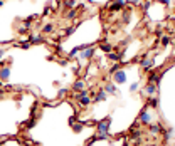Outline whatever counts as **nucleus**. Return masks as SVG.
Instances as JSON below:
<instances>
[{
    "label": "nucleus",
    "mask_w": 175,
    "mask_h": 146,
    "mask_svg": "<svg viewBox=\"0 0 175 146\" xmlns=\"http://www.w3.org/2000/svg\"><path fill=\"white\" fill-rule=\"evenodd\" d=\"M109 124H111V116H108V117H105V119H101V121L96 123V129H98V136H96V140H108L109 138V134H108Z\"/></svg>",
    "instance_id": "obj_1"
},
{
    "label": "nucleus",
    "mask_w": 175,
    "mask_h": 146,
    "mask_svg": "<svg viewBox=\"0 0 175 146\" xmlns=\"http://www.w3.org/2000/svg\"><path fill=\"white\" fill-rule=\"evenodd\" d=\"M116 71H120V64H115V66L111 67V74H113V72H116Z\"/></svg>",
    "instance_id": "obj_31"
},
{
    "label": "nucleus",
    "mask_w": 175,
    "mask_h": 146,
    "mask_svg": "<svg viewBox=\"0 0 175 146\" xmlns=\"http://www.w3.org/2000/svg\"><path fill=\"white\" fill-rule=\"evenodd\" d=\"M146 106H150V108H158V99L153 96V98L148 99V102H146Z\"/></svg>",
    "instance_id": "obj_21"
},
{
    "label": "nucleus",
    "mask_w": 175,
    "mask_h": 146,
    "mask_svg": "<svg viewBox=\"0 0 175 146\" xmlns=\"http://www.w3.org/2000/svg\"><path fill=\"white\" fill-rule=\"evenodd\" d=\"M2 96H3V92H2V91H0V98H2Z\"/></svg>",
    "instance_id": "obj_33"
},
{
    "label": "nucleus",
    "mask_w": 175,
    "mask_h": 146,
    "mask_svg": "<svg viewBox=\"0 0 175 146\" xmlns=\"http://www.w3.org/2000/svg\"><path fill=\"white\" fill-rule=\"evenodd\" d=\"M143 0H126V3H133V5H141Z\"/></svg>",
    "instance_id": "obj_27"
},
{
    "label": "nucleus",
    "mask_w": 175,
    "mask_h": 146,
    "mask_svg": "<svg viewBox=\"0 0 175 146\" xmlns=\"http://www.w3.org/2000/svg\"><path fill=\"white\" fill-rule=\"evenodd\" d=\"M79 15V12H78V9H71V10H67V13L64 17H66L67 20H73V19H76V17Z\"/></svg>",
    "instance_id": "obj_15"
},
{
    "label": "nucleus",
    "mask_w": 175,
    "mask_h": 146,
    "mask_svg": "<svg viewBox=\"0 0 175 146\" xmlns=\"http://www.w3.org/2000/svg\"><path fill=\"white\" fill-rule=\"evenodd\" d=\"M130 17H131L130 10H126V12L123 13V22H128V20H130Z\"/></svg>",
    "instance_id": "obj_26"
},
{
    "label": "nucleus",
    "mask_w": 175,
    "mask_h": 146,
    "mask_svg": "<svg viewBox=\"0 0 175 146\" xmlns=\"http://www.w3.org/2000/svg\"><path fill=\"white\" fill-rule=\"evenodd\" d=\"M76 5H78L76 0H62V7H64V9H67V10L76 9Z\"/></svg>",
    "instance_id": "obj_12"
},
{
    "label": "nucleus",
    "mask_w": 175,
    "mask_h": 146,
    "mask_svg": "<svg viewBox=\"0 0 175 146\" xmlns=\"http://www.w3.org/2000/svg\"><path fill=\"white\" fill-rule=\"evenodd\" d=\"M54 30V24H44L42 25V34H51Z\"/></svg>",
    "instance_id": "obj_20"
},
{
    "label": "nucleus",
    "mask_w": 175,
    "mask_h": 146,
    "mask_svg": "<svg viewBox=\"0 0 175 146\" xmlns=\"http://www.w3.org/2000/svg\"><path fill=\"white\" fill-rule=\"evenodd\" d=\"M84 87H86V83H84V81H83V79H79V81H76V83H74V84H73V91H74V92H76V91H78V92H79V91H83V89H84Z\"/></svg>",
    "instance_id": "obj_11"
},
{
    "label": "nucleus",
    "mask_w": 175,
    "mask_h": 146,
    "mask_svg": "<svg viewBox=\"0 0 175 146\" xmlns=\"http://www.w3.org/2000/svg\"><path fill=\"white\" fill-rule=\"evenodd\" d=\"M78 102H79L81 108H88V106L93 102V99H91V96L88 94V96H84V98H79V99H78Z\"/></svg>",
    "instance_id": "obj_10"
},
{
    "label": "nucleus",
    "mask_w": 175,
    "mask_h": 146,
    "mask_svg": "<svg viewBox=\"0 0 175 146\" xmlns=\"http://www.w3.org/2000/svg\"><path fill=\"white\" fill-rule=\"evenodd\" d=\"M71 126H73V129H74V133H81V131H83V124L81 123H74V124H71Z\"/></svg>",
    "instance_id": "obj_22"
},
{
    "label": "nucleus",
    "mask_w": 175,
    "mask_h": 146,
    "mask_svg": "<svg viewBox=\"0 0 175 146\" xmlns=\"http://www.w3.org/2000/svg\"><path fill=\"white\" fill-rule=\"evenodd\" d=\"M51 13H52V7L51 5H47V7H46V9H44V13H42V15H51Z\"/></svg>",
    "instance_id": "obj_25"
},
{
    "label": "nucleus",
    "mask_w": 175,
    "mask_h": 146,
    "mask_svg": "<svg viewBox=\"0 0 175 146\" xmlns=\"http://www.w3.org/2000/svg\"><path fill=\"white\" fill-rule=\"evenodd\" d=\"M169 44H170V37H169V35H162V45H163V47H167Z\"/></svg>",
    "instance_id": "obj_23"
},
{
    "label": "nucleus",
    "mask_w": 175,
    "mask_h": 146,
    "mask_svg": "<svg viewBox=\"0 0 175 146\" xmlns=\"http://www.w3.org/2000/svg\"><path fill=\"white\" fill-rule=\"evenodd\" d=\"M138 86H140V83H133V84H131V86H130V91H137V89H138Z\"/></svg>",
    "instance_id": "obj_30"
},
{
    "label": "nucleus",
    "mask_w": 175,
    "mask_h": 146,
    "mask_svg": "<svg viewBox=\"0 0 175 146\" xmlns=\"http://www.w3.org/2000/svg\"><path fill=\"white\" fill-rule=\"evenodd\" d=\"M76 29H78V25H69V27H66V29L61 30V34H59V35H62V37H64V35H71Z\"/></svg>",
    "instance_id": "obj_16"
},
{
    "label": "nucleus",
    "mask_w": 175,
    "mask_h": 146,
    "mask_svg": "<svg viewBox=\"0 0 175 146\" xmlns=\"http://www.w3.org/2000/svg\"><path fill=\"white\" fill-rule=\"evenodd\" d=\"M67 94V89L66 87H62V89H59V98H64V96Z\"/></svg>",
    "instance_id": "obj_28"
},
{
    "label": "nucleus",
    "mask_w": 175,
    "mask_h": 146,
    "mask_svg": "<svg viewBox=\"0 0 175 146\" xmlns=\"http://www.w3.org/2000/svg\"><path fill=\"white\" fill-rule=\"evenodd\" d=\"M140 136H141V131L137 129V128H131V131H130V138H131V140H138Z\"/></svg>",
    "instance_id": "obj_18"
},
{
    "label": "nucleus",
    "mask_w": 175,
    "mask_h": 146,
    "mask_svg": "<svg viewBox=\"0 0 175 146\" xmlns=\"http://www.w3.org/2000/svg\"><path fill=\"white\" fill-rule=\"evenodd\" d=\"M173 25H175V19H173Z\"/></svg>",
    "instance_id": "obj_34"
},
{
    "label": "nucleus",
    "mask_w": 175,
    "mask_h": 146,
    "mask_svg": "<svg viewBox=\"0 0 175 146\" xmlns=\"http://www.w3.org/2000/svg\"><path fill=\"white\" fill-rule=\"evenodd\" d=\"M160 77H162V74H158V72H150V76H148V84H155V86H158V84H160Z\"/></svg>",
    "instance_id": "obj_7"
},
{
    "label": "nucleus",
    "mask_w": 175,
    "mask_h": 146,
    "mask_svg": "<svg viewBox=\"0 0 175 146\" xmlns=\"http://www.w3.org/2000/svg\"><path fill=\"white\" fill-rule=\"evenodd\" d=\"M111 45H109V44H101V51H105V52H108V54H109V52H111Z\"/></svg>",
    "instance_id": "obj_24"
},
{
    "label": "nucleus",
    "mask_w": 175,
    "mask_h": 146,
    "mask_svg": "<svg viewBox=\"0 0 175 146\" xmlns=\"http://www.w3.org/2000/svg\"><path fill=\"white\" fill-rule=\"evenodd\" d=\"M94 47H88V49H84L83 52L79 54V57L83 59V60H89V59H93V56H94Z\"/></svg>",
    "instance_id": "obj_4"
},
{
    "label": "nucleus",
    "mask_w": 175,
    "mask_h": 146,
    "mask_svg": "<svg viewBox=\"0 0 175 146\" xmlns=\"http://www.w3.org/2000/svg\"><path fill=\"white\" fill-rule=\"evenodd\" d=\"M157 87H158V86H155V84H146V87L143 89V94L150 96V98H153V96L157 94Z\"/></svg>",
    "instance_id": "obj_8"
},
{
    "label": "nucleus",
    "mask_w": 175,
    "mask_h": 146,
    "mask_svg": "<svg viewBox=\"0 0 175 146\" xmlns=\"http://www.w3.org/2000/svg\"><path fill=\"white\" fill-rule=\"evenodd\" d=\"M29 42H30V45L32 44H42V42H44V37L39 35V34H30L29 35Z\"/></svg>",
    "instance_id": "obj_9"
},
{
    "label": "nucleus",
    "mask_w": 175,
    "mask_h": 146,
    "mask_svg": "<svg viewBox=\"0 0 175 146\" xmlns=\"http://www.w3.org/2000/svg\"><path fill=\"white\" fill-rule=\"evenodd\" d=\"M173 60H175V59H173Z\"/></svg>",
    "instance_id": "obj_35"
},
{
    "label": "nucleus",
    "mask_w": 175,
    "mask_h": 146,
    "mask_svg": "<svg viewBox=\"0 0 175 146\" xmlns=\"http://www.w3.org/2000/svg\"><path fill=\"white\" fill-rule=\"evenodd\" d=\"M105 91H106V94H108V92H109V94H116L118 89H116V86H115V83H108V84L105 86Z\"/></svg>",
    "instance_id": "obj_14"
},
{
    "label": "nucleus",
    "mask_w": 175,
    "mask_h": 146,
    "mask_svg": "<svg viewBox=\"0 0 175 146\" xmlns=\"http://www.w3.org/2000/svg\"><path fill=\"white\" fill-rule=\"evenodd\" d=\"M148 126H150V134H158L163 131L160 124H148Z\"/></svg>",
    "instance_id": "obj_17"
},
{
    "label": "nucleus",
    "mask_w": 175,
    "mask_h": 146,
    "mask_svg": "<svg viewBox=\"0 0 175 146\" xmlns=\"http://www.w3.org/2000/svg\"><path fill=\"white\" fill-rule=\"evenodd\" d=\"M138 121H140L141 124H152V121H153V117H152V114L148 113V106L145 104V108L141 109V113H140V116H138Z\"/></svg>",
    "instance_id": "obj_2"
},
{
    "label": "nucleus",
    "mask_w": 175,
    "mask_h": 146,
    "mask_svg": "<svg viewBox=\"0 0 175 146\" xmlns=\"http://www.w3.org/2000/svg\"><path fill=\"white\" fill-rule=\"evenodd\" d=\"M10 77V67L9 66H3L0 69V83H7Z\"/></svg>",
    "instance_id": "obj_5"
},
{
    "label": "nucleus",
    "mask_w": 175,
    "mask_h": 146,
    "mask_svg": "<svg viewBox=\"0 0 175 146\" xmlns=\"http://www.w3.org/2000/svg\"><path fill=\"white\" fill-rule=\"evenodd\" d=\"M121 57H123V51L121 52H109L108 54V59H111V60H120Z\"/></svg>",
    "instance_id": "obj_19"
},
{
    "label": "nucleus",
    "mask_w": 175,
    "mask_h": 146,
    "mask_svg": "<svg viewBox=\"0 0 175 146\" xmlns=\"http://www.w3.org/2000/svg\"><path fill=\"white\" fill-rule=\"evenodd\" d=\"M113 81H115L116 84H123L125 81H126V72L125 71H116V72H113Z\"/></svg>",
    "instance_id": "obj_3"
},
{
    "label": "nucleus",
    "mask_w": 175,
    "mask_h": 146,
    "mask_svg": "<svg viewBox=\"0 0 175 146\" xmlns=\"http://www.w3.org/2000/svg\"><path fill=\"white\" fill-rule=\"evenodd\" d=\"M153 64H155V59H143L140 66H141V69H143L145 72H148V71H152Z\"/></svg>",
    "instance_id": "obj_6"
},
{
    "label": "nucleus",
    "mask_w": 175,
    "mask_h": 146,
    "mask_svg": "<svg viewBox=\"0 0 175 146\" xmlns=\"http://www.w3.org/2000/svg\"><path fill=\"white\" fill-rule=\"evenodd\" d=\"M106 96H108V94H106V91H105V89H101V91H98V92L94 94V101H96V102L105 101V99H106Z\"/></svg>",
    "instance_id": "obj_13"
},
{
    "label": "nucleus",
    "mask_w": 175,
    "mask_h": 146,
    "mask_svg": "<svg viewBox=\"0 0 175 146\" xmlns=\"http://www.w3.org/2000/svg\"><path fill=\"white\" fill-rule=\"evenodd\" d=\"M158 2H162L163 5H170V3H172V0H158Z\"/></svg>",
    "instance_id": "obj_32"
},
{
    "label": "nucleus",
    "mask_w": 175,
    "mask_h": 146,
    "mask_svg": "<svg viewBox=\"0 0 175 146\" xmlns=\"http://www.w3.org/2000/svg\"><path fill=\"white\" fill-rule=\"evenodd\" d=\"M19 45H20L22 49H29V47H30V42L26 40V42H22V44H19Z\"/></svg>",
    "instance_id": "obj_29"
}]
</instances>
